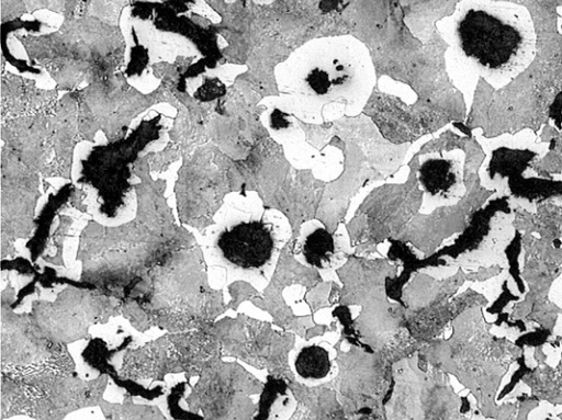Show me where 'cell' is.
Listing matches in <instances>:
<instances>
[{"label": "cell", "mask_w": 562, "mask_h": 420, "mask_svg": "<svg viewBox=\"0 0 562 420\" xmlns=\"http://www.w3.org/2000/svg\"><path fill=\"white\" fill-rule=\"evenodd\" d=\"M133 174L140 180L134 184L135 218L112 227L89 219L79 235L76 253L81 264L79 279L119 299L134 279L196 241L184 225L176 222L165 196L166 180L151 178L147 154L134 163Z\"/></svg>", "instance_id": "obj_1"}, {"label": "cell", "mask_w": 562, "mask_h": 420, "mask_svg": "<svg viewBox=\"0 0 562 420\" xmlns=\"http://www.w3.org/2000/svg\"><path fill=\"white\" fill-rule=\"evenodd\" d=\"M447 44V73L471 105L480 80L506 88L533 61L537 33L529 10L507 0H459L436 22Z\"/></svg>", "instance_id": "obj_2"}, {"label": "cell", "mask_w": 562, "mask_h": 420, "mask_svg": "<svg viewBox=\"0 0 562 420\" xmlns=\"http://www.w3.org/2000/svg\"><path fill=\"white\" fill-rule=\"evenodd\" d=\"M273 106L307 124H325L362 112L376 82L370 50L353 35L315 37L273 70Z\"/></svg>", "instance_id": "obj_3"}, {"label": "cell", "mask_w": 562, "mask_h": 420, "mask_svg": "<svg viewBox=\"0 0 562 420\" xmlns=\"http://www.w3.org/2000/svg\"><path fill=\"white\" fill-rule=\"evenodd\" d=\"M121 316L139 332L206 330L228 306L209 284L200 245L180 248L134 279L122 293Z\"/></svg>", "instance_id": "obj_4"}, {"label": "cell", "mask_w": 562, "mask_h": 420, "mask_svg": "<svg viewBox=\"0 0 562 420\" xmlns=\"http://www.w3.org/2000/svg\"><path fill=\"white\" fill-rule=\"evenodd\" d=\"M16 38L31 64L46 69L58 90L74 91L83 81L112 75L124 59L121 29L97 18H69L54 33Z\"/></svg>", "instance_id": "obj_5"}, {"label": "cell", "mask_w": 562, "mask_h": 420, "mask_svg": "<svg viewBox=\"0 0 562 420\" xmlns=\"http://www.w3.org/2000/svg\"><path fill=\"white\" fill-rule=\"evenodd\" d=\"M109 376L83 379L78 374L40 373L23 376L1 373L0 420L15 416L60 420L69 413L99 406Z\"/></svg>", "instance_id": "obj_6"}, {"label": "cell", "mask_w": 562, "mask_h": 420, "mask_svg": "<svg viewBox=\"0 0 562 420\" xmlns=\"http://www.w3.org/2000/svg\"><path fill=\"white\" fill-rule=\"evenodd\" d=\"M150 93H142L116 71L71 91L78 104V133L80 140L93 141L101 130L108 140L125 136L131 122L148 107L167 102L176 106V82L160 79Z\"/></svg>", "instance_id": "obj_7"}, {"label": "cell", "mask_w": 562, "mask_h": 420, "mask_svg": "<svg viewBox=\"0 0 562 420\" xmlns=\"http://www.w3.org/2000/svg\"><path fill=\"white\" fill-rule=\"evenodd\" d=\"M291 235L288 217L279 209L266 206L260 198L247 217L218 234L215 246L229 266L251 276L255 291L263 292Z\"/></svg>", "instance_id": "obj_8"}, {"label": "cell", "mask_w": 562, "mask_h": 420, "mask_svg": "<svg viewBox=\"0 0 562 420\" xmlns=\"http://www.w3.org/2000/svg\"><path fill=\"white\" fill-rule=\"evenodd\" d=\"M162 127L158 113L143 120L128 135L93 147L80 160L77 184L94 190L102 216L115 218L125 207L134 188L130 181L133 166L145 148L159 139Z\"/></svg>", "instance_id": "obj_9"}, {"label": "cell", "mask_w": 562, "mask_h": 420, "mask_svg": "<svg viewBox=\"0 0 562 420\" xmlns=\"http://www.w3.org/2000/svg\"><path fill=\"white\" fill-rule=\"evenodd\" d=\"M221 356L216 338L206 330L167 332L123 355L120 374L136 382H164L168 374L199 376L205 364Z\"/></svg>", "instance_id": "obj_10"}, {"label": "cell", "mask_w": 562, "mask_h": 420, "mask_svg": "<svg viewBox=\"0 0 562 420\" xmlns=\"http://www.w3.org/2000/svg\"><path fill=\"white\" fill-rule=\"evenodd\" d=\"M11 282L1 291V373L31 375L46 372L77 374L68 345L41 337L30 313H15Z\"/></svg>", "instance_id": "obj_11"}, {"label": "cell", "mask_w": 562, "mask_h": 420, "mask_svg": "<svg viewBox=\"0 0 562 420\" xmlns=\"http://www.w3.org/2000/svg\"><path fill=\"white\" fill-rule=\"evenodd\" d=\"M122 300L99 288L67 285L55 299H34L30 316L35 331L56 343L90 339V328L121 316Z\"/></svg>", "instance_id": "obj_12"}, {"label": "cell", "mask_w": 562, "mask_h": 420, "mask_svg": "<svg viewBox=\"0 0 562 420\" xmlns=\"http://www.w3.org/2000/svg\"><path fill=\"white\" fill-rule=\"evenodd\" d=\"M181 225L205 234L232 191L226 188L216 149L202 144L182 155V164L173 188Z\"/></svg>", "instance_id": "obj_13"}, {"label": "cell", "mask_w": 562, "mask_h": 420, "mask_svg": "<svg viewBox=\"0 0 562 420\" xmlns=\"http://www.w3.org/2000/svg\"><path fill=\"white\" fill-rule=\"evenodd\" d=\"M41 174L24 164L8 147L1 159V259L19 254L18 239H29L34 230Z\"/></svg>", "instance_id": "obj_14"}, {"label": "cell", "mask_w": 562, "mask_h": 420, "mask_svg": "<svg viewBox=\"0 0 562 420\" xmlns=\"http://www.w3.org/2000/svg\"><path fill=\"white\" fill-rule=\"evenodd\" d=\"M465 154L460 148L429 151L418 157L416 180L423 194L419 213L457 204L465 194Z\"/></svg>", "instance_id": "obj_15"}, {"label": "cell", "mask_w": 562, "mask_h": 420, "mask_svg": "<svg viewBox=\"0 0 562 420\" xmlns=\"http://www.w3.org/2000/svg\"><path fill=\"white\" fill-rule=\"evenodd\" d=\"M232 364L216 356L209 361L186 397L188 409L206 419L236 418L235 398L237 378Z\"/></svg>", "instance_id": "obj_16"}, {"label": "cell", "mask_w": 562, "mask_h": 420, "mask_svg": "<svg viewBox=\"0 0 562 420\" xmlns=\"http://www.w3.org/2000/svg\"><path fill=\"white\" fill-rule=\"evenodd\" d=\"M288 362L295 379L308 387L326 383L338 373L336 351L326 341L296 342Z\"/></svg>", "instance_id": "obj_17"}, {"label": "cell", "mask_w": 562, "mask_h": 420, "mask_svg": "<svg viewBox=\"0 0 562 420\" xmlns=\"http://www.w3.org/2000/svg\"><path fill=\"white\" fill-rule=\"evenodd\" d=\"M133 341L132 336H126L122 343L113 349L109 348L108 342L102 338H90L88 344L81 352L83 362L99 374H105L112 378L113 383L125 390L132 397L139 396L147 400H154L164 395L162 386L153 388L145 387L140 383L123 378L112 364V357L120 351L125 350Z\"/></svg>", "instance_id": "obj_18"}, {"label": "cell", "mask_w": 562, "mask_h": 420, "mask_svg": "<svg viewBox=\"0 0 562 420\" xmlns=\"http://www.w3.org/2000/svg\"><path fill=\"white\" fill-rule=\"evenodd\" d=\"M337 239L317 219L302 224L295 241L293 256L306 266L329 269L338 263Z\"/></svg>", "instance_id": "obj_19"}, {"label": "cell", "mask_w": 562, "mask_h": 420, "mask_svg": "<svg viewBox=\"0 0 562 420\" xmlns=\"http://www.w3.org/2000/svg\"><path fill=\"white\" fill-rule=\"evenodd\" d=\"M76 188L77 186L70 182L66 183L56 193L49 194L40 214L35 217V227L32 236L26 241L25 247L29 250L32 263L37 268V261L40 258H42L46 249L54 220L56 217H58L63 207H65L67 204L70 205V201Z\"/></svg>", "instance_id": "obj_20"}, {"label": "cell", "mask_w": 562, "mask_h": 420, "mask_svg": "<svg viewBox=\"0 0 562 420\" xmlns=\"http://www.w3.org/2000/svg\"><path fill=\"white\" fill-rule=\"evenodd\" d=\"M105 419L109 420H165L166 416L154 405L135 404L133 397L124 394L122 402H110L104 398L98 406Z\"/></svg>", "instance_id": "obj_21"}, {"label": "cell", "mask_w": 562, "mask_h": 420, "mask_svg": "<svg viewBox=\"0 0 562 420\" xmlns=\"http://www.w3.org/2000/svg\"><path fill=\"white\" fill-rule=\"evenodd\" d=\"M74 218L68 215H58V225L50 232L42 260L53 265L65 268L64 243L70 236Z\"/></svg>", "instance_id": "obj_22"}, {"label": "cell", "mask_w": 562, "mask_h": 420, "mask_svg": "<svg viewBox=\"0 0 562 420\" xmlns=\"http://www.w3.org/2000/svg\"><path fill=\"white\" fill-rule=\"evenodd\" d=\"M187 385H190V382L184 381L175 385L167 396L168 410L172 419H193V420H204V417L200 413L192 412L190 410L186 411L181 408L179 401L183 397L186 393Z\"/></svg>", "instance_id": "obj_23"}, {"label": "cell", "mask_w": 562, "mask_h": 420, "mask_svg": "<svg viewBox=\"0 0 562 420\" xmlns=\"http://www.w3.org/2000/svg\"><path fill=\"white\" fill-rule=\"evenodd\" d=\"M226 94V87L218 78L205 77L203 83L193 93V98L202 103H211Z\"/></svg>", "instance_id": "obj_24"}, {"label": "cell", "mask_w": 562, "mask_h": 420, "mask_svg": "<svg viewBox=\"0 0 562 420\" xmlns=\"http://www.w3.org/2000/svg\"><path fill=\"white\" fill-rule=\"evenodd\" d=\"M148 56L146 50H143V47L136 43V45L131 50V61L125 70L127 77L142 75L144 68L147 66Z\"/></svg>", "instance_id": "obj_25"}]
</instances>
